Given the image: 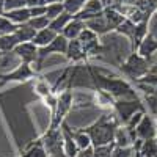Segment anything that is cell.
I'll use <instances>...</instances> for the list:
<instances>
[{"instance_id": "obj_8", "label": "cell", "mask_w": 157, "mask_h": 157, "mask_svg": "<svg viewBox=\"0 0 157 157\" xmlns=\"http://www.w3.org/2000/svg\"><path fill=\"white\" fill-rule=\"evenodd\" d=\"M17 58H21L22 63H38V55H39V47L35 46L33 43H19L17 47L13 52Z\"/></svg>"}, {"instance_id": "obj_27", "label": "cell", "mask_w": 157, "mask_h": 157, "mask_svg": "<svg viewBox=\"0 0 157 157\" xmlns=\"http://www.w3.org/2000/svg\"><path fill=\"white\" fill-rule=\"evenodd\" d=\"M86 2L88 0H64L63 2L64 11H68V13H71L72 16H75V14H78V13L83 10Z\"/></svg>"}, {"instance_id": "obj_42", "label": "cell", "mask_w": 157, "mask_h": 157, "mask_svg": "<svg viewBox=\"0 0 157 157\" xmlns=\"http://www.w3.org/2000/svg\"><path fill=\"white\" fill-rule=\"evenodd\" d=\"M5 13V0H0V14Z\"/></svg>"}, {"instance_id": "obj_21", "label": "cell", "mask_w": 157, "mask_h": 157, "mask_svg": "<svg viewBox=\"0 0 157 157\" xmlns=\"http://www.w3.org/2000/svg\"><path fill=\"white\" fill-rule=\"evenodd\" d=\"M104 17H105L107 24H109V27L110 30H116L120 25L124 22V16L121 14L120 11H116L115 8H107V10H104Z\"/></svg>"}, {"instance_id": "obj_19", "label": "cell", "mask_w": 157, "mask_h": 157, "mask_svg": "<svg viewBox=\"0 0 157 157\" xmlns=\"http://www.w3.org/2000/svg\"><path fill=\"white\" fill-rule=\"evenodd\" d=\"M74 19V16L71 14V13H68V11H64V13H61L60 16H57L55 19H52L50 21V25H49V29H52L55 33H63V30L66 29V25L71 22Z\"/></svg>"}, {"instance_id": "obj_5", "label": "cell", "mask_w": 157, "mask_h": 157, "mask_svg": "<svg viewBox=\"0 0 157 157\" xmlns=\"http://www.w3.org/2000/svg\"><path fill=\"white\" fill-rule=\"evenodd\" d=\"M38 75V72L32 68V64L29 63H22L19 66H16L13 71L5 72V74H0V83H8V82H17V83H24V82H29L32 78H35Z\"/></svg>"}, {"instance_id": "obj_11", "label": "cell", "mask_w": 157, "mask_h": 157, "mask_svg": "<svg viewBox=\"0 0 157 157\" xmlns=\"http://www.w3.org/2000/svg\"><path fill=\"white\" fill-rule=\"evenodd\" d=\"M135 141H138L132 132L123 124V126H118L116 132H115V138H113V145L115 146H121V148H127V146H134Z\"/></svg>"}, {"instance_id": "obj_15", "label": "cell", "mask_w": 157, "mask_h": 157, "mask_svg": "<svg viewBox=\"0 0 157 157\" xmlns=\"http://www.w3.org/2000/svg\"><path fill=\"white\" fill-rule=\"evenodd\" d=\"M86 27L85 25V22L83 21H80V19H77V17H74L68 25H66V29L63 30V36L66 38V39H69V41H72V39H78V36H80V33L83 32V29Z\"/></svg>"}, {"instance_id": "obj_39", "label": "cell", "mask_w": 157, "mask_h": 157, "mask_svg": "<svg viewBox=\"0 0 157 157\" xmlns=\"http://www.w3.org/2000/svg\"><path fill=\"white\" fill-rule=\"evenodd\" d=\"M75 157H94V151H93V146H90L86 149H80L78 154Z\"/></svg>"}, {"instance_id": "obj_16", "label": "cell", "mask_w": 157, "mask_h": 157, "mask_svg": "<svg viewBox=\"0 0 157 157\" xmlns=\"http://www.w3.org/2000/svg\"><path fill=\"white\" fill-rule=\"evenodd\" d=\"M3 14H5V16H6L13 24H16V25L27 24V22L32 19L29 6H25V8H19V10H13V11H6V13H3Z\"/></svg>"}, {"instance_id": "obj_14", "label": "cell", "mask_w": 157, "mask_h": 157, "mask_svg": "<svg viewBox=\"0 0 157 157\" xmlns=\"http://www.w3.org/2000/svg\"><path fill=\"white\" fill-rule=\"evenodd\" d=\"M155 52H157V39L151 33H148V36L140 43V46L137 49V54H140L141 57L151 60V57L155 54Z\"/></svg>"}, {"instance_id": "obj_26", "label": "cell", "mask_w": 157, "mask_h": 157, "mask_svg": "<svg viewBox=\"0 0 157 157\" xmlns=\"http://www.w3.org/2000/svg\"><path fill=\"white\" fill-rule=\"evenodd\" d=\"M118 35H121V36H124V38H127L129 41H132L134 39V33H135V24L130 21V19H124V22L118 27L116 30H115Z\"/></svg>"}, {"instance_id": "obj_28", "label": "cell", "mask_w": 157, "mask_h": 157, "mask_svg": "<svg viewBox=\"0 0 157 157\" xmlns=\"http://www.w3.org/2000/svg\"><path fill=\"white\" fill-rule=\"evenodd\" d=\"M17 27H19V25L13 24V22H11V21H10L5 14H0V36L14 33Z\"/></svg>"}, {"instance_id": "obj_17", "label": "cell", "mask_w": 157, "mask_h": 157, "mask_svg": "<svg viewBox=\"0 0 157 157\" xmlns=\"http://www.w3.org/2000/svg\"><path fill=\"white\" fill-rule=\"evenodd\" d=\"M85 25H86V27H88L90 30H93L98 36L105 35V33L112 32V30H110V27H109V24H107V21H105V17H104V14H102V16H99V17H94V19L86 21V22H85Z\"/></svg>"}, {"instance_id": "obj_7", "label": "cell", "mask_w": 157, "mask_h": 157, "mask_svg": "<svg viewBox=\"0 0 157 157\" xmlns=\"http://www.w3.org/2000/svg\"><path fill=\"white\" fill-rule=\"evenodd\" d=\"M135 132H137L138 140H141V141H145V140H154L155 138V135H157V126H155L154 118L149 113H145V116L141 118L140 124L137 126Z\"/></svg>"}, {"instance_id": "obj_25", "label": "cell", "mask_w": 157, "mask_h": 157, "mask_svg": "<svg viewBox=\"0 0 157 157\" xmlns=\"http://www.w3.org/2000/svg\"><path fill=\"white\" fill-rule=\"evenodd\" d=\"M72 137L77 143L78 149H86L90 146H93V143H91V138L90 135L85 132L83 129H72Z\"/></svg>"}, {"instance_id": "obj_1", "label": "cell", "mask_w": 157, "mask_h": 157, "mask_svg": "<svg viewBox=\"0 0 157 157\" xmlns=\"http://www.w3.org/2000/svg\"><path fill=\"white\" fill-rule=\"evenodd\" d=\"M118 126H120L118 116H113L110 113H102L93 124H90L83 130L90 135L93 146H104L113 143Z\"/></svg>"}, {"instance_id": "obj_23", "label": "cell", "mask_w": 157, "mask_h": 157, "mask_svg": "<svg viewBox=\"0 0 157 157\" xmlns=\"http://www.w3.org/2000/svg\"><path fill=\"white\" fill-rule=\"evenodd\" d=\"M14 35L19 39V43H32L35 39V36H36V30L32 27V25H29V22H27V24L19 25V27L16 29V32H14Z\"/></svg>"}, {"instance_id": "obj_4", "label": "cell", "mask_w": 157, "mask_h": 157, "mask_svg": "<svg viewBox=\"0 0 157 157\" xmlns=\"http://www.w3.org/2000/svg\"><path fill=\"white\" fill-rule=\"evenodd\" d=\"M113 110H115V115L118 116V120H120V123L126 124L137 112H145L146 107H145V104H141L138 98L137 99H116Z\"/></svg>"}, {"instance_id": "obj_18", "label": "cell", "mask_w": 157, "mask_h": 157, "mask_svg": "<svg viewBox=\"0 0 157 157\" xmlns=\"http://www.w3.org/2000/svg\"><path fill=\"white\" fill-rule=\"evenodd\" d=\"M57 35L58 33H55L52 29H43V30H38L36 32V36H35V39H33V44L35 46H38V47H44V46H47V44H50L54 39L57 38Z\"/></svg>"}, {"instance_id": "obj_40", "label": "cell", "mask_w": 157, "mask_h": 157, "mask_svg": "<svg viewBox=\"0 0 157 157\" xmlns=\"http://www.w3.org/2000/svg\"><path fill=\"white\" fill-rule=\"evenodd\" d=\"M27 6L33 8V6H47V0H27Z\"/></svg>"}, {"instance_id": "obj_41", "label": "cell", "mask_w": 157, "mask_h": 157, "mask_svg": "<svg viewBox=\"0 0 157 157\" xmlns=\"http://www.w3.org/2000/svg\"><path fill=\"white\" fill-rule=\"evenodd\" d=\"M121 2V0H101V3L104 5V8H115L118 3H120Z\"/></svg>"}, {"instance_id": "obj_10", "label": "cell", "mask_w": 157, "mask_h": 157, "mask_svg": "<svg viewBox=\"0 0 157 157\" xmlns=\"http://www.w3.org/2000/svg\"><path fill=\"white\" fill-rule=\"evenodd\" d=\"M61 134H63V149L64 152H66L68 157H75L78 154V146H77V143L72 137V129L69 127V124L64 121L61 124Z\"/></svg>"}, {"instance_id": "obj_32", "label": "cell", "mask_w": 157, "mask_h": 157, "mask_svg": "<svg viewBox=\"0 0 157 157\" xmlns=\"http://www.w3.org/2000/svg\"><path fill=\"white\" fill-rule=\"evenodd\" d=\"M113 148H115L113 143L112 145H104V146H93L94 157H112Z\"/></svg>"}, {"instance_id": "obj_37", "label": "cell", "mask_w": 157, "mask_h": 157, "mask_svg": "<svg viewBox=\"0 0 157 157\" xmlns=\"http://www.w3.org/2000/svg\"><path fill=\"white\" fill-rule=\"evenodd\" d=\"M94 39H98V35H96L93 30H90L88 27H85V29H83V32L80 33V36H78V41H80V43L94 41Z\"/></svg>"}, {"instance_id": "obj_43", "label": "cell", "mask_w": 157, "mask_h": 157, "mask_svg": "<svg viewBox=\"0 0 157 157\" xmlns=\"http://www.w3.org/2000/svg\"><path fill=\"white\" fill-rule=\"evenodd\" d=\"M64 0H47V3H63Z\"/></svg>"}, {"instance_id": "obj_12", "label": "cell", "mask_w": 157, "mask_h": 157, "mask_svg": "<svg viewBox=\"0 0 157 157\" xmlns=\"http://www.w3.org/2000/svg\"><path fill=\"white\" fill-rule=\"evenodd\" d=\"M66 58L72 63H82L88 58L86 52L82 46V43L78 39H72L68 44V50H66Z\"/></svg>"}, {"instance_id": "obj_44", "label": "cell", "mask_w": 157, "mask_h": 157, "mask_svg": "<svg viewBox=\"0 0 157 157\" xmlns=\"http://www.w3.org/2000/svg\"><path fill=\"white\" fill-rule=\"evenodd\" d=\"M155 140H157V135H155Z\"/></svg>"}, {"instance_id": "obj_38", "label": "cell", "mask_w": 157, "mask_h": 157, "mask_svg": "<svg viewBox=\"0 0 157 157\" xmlns=\"http://www.w3.org/2000/svg\"><path fill=\"white\" fill-rule=\"evenodd\" d=\"M29 10H30V16L32 17L46 16V13H47V6H33V8H29Z\"/></svg>"}, {"instance_id": "obj_30", "label": "cell", "mask_w": 157, "mask_h": 157, "mask_svg": "<svg viewBox=\"0 0 157 157\" xmlns=\"http://www.w3.org/2000/svg\"><path fill=\"white\" fill-rule=\"evenodd\" d=\"M29 25H32V27L38 32V30H43V29H47L50 25V19L47 16H39V17H32L29 21Z\"/></svg>"}, {"instance_id": "obj_2", "label": "cell", "mask_w": 157, "mask_h": 157, "mask_svg": "<svg viewBox=\"0 0 157 157\" xmlns=\"http://www.w3.org/2000/svg\"><path fill=\"white\" fill-rule=\"evenodd\" d=\"M149 64H151V60L149 58L141 57L140 54H137V52H132V54L129 55V58L121 64V71L127 77L135 78V80H140L143 75L148 74Z\"/></svg>"}, {"instance_id": "obj_9", "label": "cell", "mask_w": 157, "mask_h": 157, "mask_svg": "<svg viewBox=\"0 0 157 157\" xmlns=\"http://www.w3.org/2000/svg\"><path fill=\"white\" fill-rule=\"evenodd\" d=\"M104 5L101 3V0H88V2L85 3L83 10L78 13V14H75L74 17L80 19L83 22L90 21V19H94V17H99L104 14Z\"/></svg>"}, {"instance_id": "obj_35", "label": "cell", "mask_w": 157, "mask_h": 157, "mask_svg": "<svg viewBox=\"0 0 157 157\" xmlns=\"http://www.w3.org/2000/svg\"><path fill=\"white\" fill-rule=\"evenodd\" d=\"M27 6V0H5V13Z\"/></svg>"}, {"instance_id": "obj_6", "label": "cell", "mask_w": 157, "mask_h": 157, "mask_svg": "<svg viewBox=\"0 0 157 157\" xmlns=\"http://www.w3.org/2000/svg\"><path fill=\"white\" fill-rule=\"evenodd\" d=\"M68 44H69V39H66V38L60 33V35H57V38H55L50 44H47V46H44V47H39L38 68H41L44 58L49 57V55H52V54H63V55H66Z\"/></svg>"}, {"instance_id": "obj_13", "label": "cell", "mask_w": 157, "mask_h": 157, "mask_svg": "<svg viewBox=\"0 0 157 157\" xmlns=\"http://www.w3.org/2000/svg\"><path fill=\"white\" fill-rule=\"evenodd\" d=\"M19 157H49L47 149L43 143V138H38V140L29 143Z\"/></svg>"}, {"instance_id": "obj_24", "label": "cell", "mask_w": 157, "mask_h": 157, "mask_svg": "<svg viewBox=\"0 0 157 157\" xmlns=\"http://www.w3.org/2000/svg\"><path fill=\"white\" fill-rule=\"evenodd\" d=\"M132 3L141 13H145L148 17H151L154 13H157V0H134Z\"/></svg>"}, {"instance_id": "obj_22", "label": "cell", "mask_w": 157, "mask_h": 157, "mask_svg": "<svg viewBox=\"0 0 157 157\" xmlns=\"http://www.w3.org/2000/svg\"><path fill=\"white\" fill-rule=\"evenodd\" d=\"M135 151H138L137 154H141L143 157H157V140L155 138L154 140H145V141L140 140Z\"/></svg>"}, {"instance_id": "obj_3", "label": "cell", "mask_w": 157, "mask_h": 157, "mask_svg": "<svg viewBox=\"0 0 157 157\" xmlns=\"http://www.w3.org/2000/svg\"><path fill=\"white\" fill-rule=\"evenodd\" d=\"M72 104H74V96H72V91L69 88H66L61 94H58V104H57V110L55 113L52 115V120H50V126L49 129H60L61 124L66 120V115L71 112L72 109Z\"/></svg>"}, {"instance_id": "obj_34", "label": "cell", "mask_w": 157, "mask_h": 157, "mask_svg": "<svg viewBox=\"0 0 157 157\" xmlns=\"http://www.w3.org/2000/svg\"><path fill=\"white\" fill-rule=\"evenodd\" d=\"M134 154H135V148L134 146H127V148L115 146L112 157H134Z\"/></svg>"}, {"instance_id": "obj_36", "label": "cell", "mask_w": 157, "mask_h": 157, "mask_svg": "<svg viewBox=\"0 0 157 157\" xmlns=\"http://www.w3.org/2000/svg\"><path fill=\"white\" fill-rule=\"evenodd\" d=\"M137 82L149 85V86H157V72H148L146 75H143L140 80H137Z\"/></svg>"}, {"instance_id": "obj_33", "label": "cell", "mask_w": 157, "mask_h": 157, "mask_svg": "<svg viewBox=\"0 0 157 157\" xmlns=\"http://www.w3.org/2000/svg\"><path fill=\"white\" fill-rule=\"evenodd\" d=\"M145 107L148 109L151 116H157V96L146 94L145 96Z\"/></svg>"}, {"instance_id": "obj_20", "label": "cell", "mask_w": 157, "mask_h": 157, "mask_svg": "<svg viewBox=\"0 0 157 157\" xmlns=\"http://www.w3.org/2000/svg\"><path fill=\"white\" fill-rule=\"evenodd\" d=\"M17 44H19V39L16 38L14 33L0 36V54H2V55L13 54L14 49L17 47Z\"/></svg>"}, {"instance_id": "obj_29", "label": "cell", "mask_w": 157, "mask_h": 157, "mask_svg": "<svg viewBox=\"0 0 157 157\" xmlns=\"http://www.w3.org/2000/svg\"><path fill=\"white\" fill-rule=\"evenodd\" d=\"M35 91H36V94H38V96H41L43 99L47 98V96L52 94V93H55V91H54V86H50L46 80H43V78H39V80L36 82V85H35Z\"/></svg>"}, {"instance_id": "obj_31", "label": "cell", "mask_w": 157, "mask_h": 157, "mask_svg": "<svg viewBox=\"0 0 157 157\" xmlns=\"http://www.w3.org/2000/svg\"><path fill=\"white\" fill-rule=\"evenodd\" d=\"M61 13H64V5L63 3H47V13L46 16L52 21L57 16H60Z\"/></svg>"}]
</instances>
